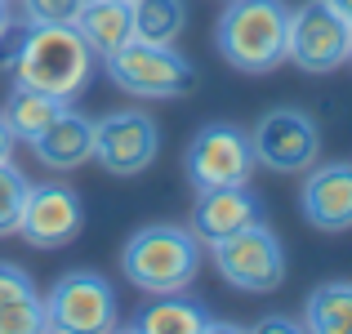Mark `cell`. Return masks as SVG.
<instances>
[{
  "mask_svg": "<svg viewBox=\"0 0 352 334\" xmlns=\"http://www.w3.org/2000/svg\"><path fill=\"white\" fill-rule=\"evenodd\" d=\"M107 63V76L116 80L125 94L134 98H152V103H165V98H183L197 85V67H192L188 54H179L174 45H147V41H129L120 45Z\"/></svg>",
  "mask_w": 352,
  "mask_h": 334,
  "instance_id": "4",
  "label": "cell"
},
{
  "mask_svg": "<svg viewBox=\"0 0 352 334\" xmlns=\"http://www.w3.org/2000/svg\"><path fill=\"white\" fill-rule=\"evenodd\" d=\"M45 330V299L18 263H0V334Z\"/></svg>",
  "mask_w": 352,
  "mask_h": 334,
  "instance_id": "15",
  "label": "cell"
},
{
  "mask_svg": "<svg viewBox=\"0 0 352 334\" xmlns=\"http://www.w3.org/2000/svg\"><path fill=\"white\" fill-rule=\"evenodd\" d=\"M326 5H330V9H339V14H344L348 23H352V0H326Z\"/></svg>",
  "mask_w": 352,
  "mask_h": 334,
  "instance_id": "26",
  "label": "cell"
},
{
  "mask_svg": "<svg viewBox=\"0 0 352 334\" xmlns=\"http://www.w3.org/2000/svg\"><path fill=\"white\" fill-rule=\"evenodd\" d=\"M161 152V125L147 111H112L94 120V161L116 179H134Z\"/></svg>",
  "mask_w": 352,
  "mask_h": 334,
  "instance_id": "11",
  "label": "cell"
},
{
  "mask_svg": "<svg viewBox=\"0 0 352 334\" xmlns=\"http://www.w3.org/2000/svg\"><path fill=\"white\" fill-rule=\"evenodd\" d=\"M14 143H18L14 129H9V125H5V116H0V161H14Z\"/></svg>",
  "mask_w": 352,
  "mask_h": 334,
  "instance_id": "25",
  "label": "cell"
},
{
  "mask_svg": "<svg viewBox=\"0 0 352 334\" xmlns=\"http://www.w3.org/2000/svg\"><path fill=\"white\" fill-rule=\"evenodd\" d=\"M303 330L352 334V281H326L303 303Z\"/></svg>",
  "mask_w": 352,
  "mask_h": 334,
  "instance_id": "19",
  "label": "cell"
},
{
  "mask_svg": "<svg viewBox=\"0 0 352 334\" xmlns=\"http://www.w3.org/2000/svg\"><path fill=\"white\" fill-rule=\"evenodd\" d=\"M129 14H134V41L147 45H174L188 27L183 0H129Z\"/></svg>",
  "mask_w": 352,
  "mask_h": 334,
  "instance_id": "20",
  "label": "cell"
},
{
  "mask_svg": "<svg viewBox=\"0 0 352 334\" xmlns=\"http://www.w3.org/2000/svg\"><path fill=\"white\" fill-rule=\"evenodd\" d=\"M254 330H303V321H290V317H263V321H258V326Z\"/></svg>",
  "mask_w": 352,
  "mask_h": 334,
  "instance_id": "24",
  "label": "cell"
},
{
  "mask_svg": "<svg viewBox=\"0 0 352 334\" xmlns=\"http://www.w3.org/2000/svg\"><path fill=\"white\" fill-rule=\"evenodd\" d=\"M80 5L85 0H23V18L32 27H45V23H76Z\"/></svg>",
  "mask_w": 352,
  "mask_h": 334,
  "instance_id": "22",
  "label": "cell"
},
{
  "mask_svg": "<svg viewBox=\"0 0 352 334\" xmlns=\"http://www.w3.org/2000/svg\"><path fill=\"white\" fill-rule=\"evenodd\" d=\"M254 147H250V134L228 120H214V125H201L192 134L188 152H183V174L197 192L210 188H232V183H250L254 174Z\"/></svg>",
  "mask_w": 352,
  "mask_h": 334,
  "instance_id": "6",
  "label": "cell"
},
{
  "mask_svg": "<svg viewBox=\"0 0 352 334\" xmlns=\"http://www.w3.org/2000/svg\"><path fill=\"white\" fill-rule=\"evenodd\" d=\"M32 152L45 170H58V174L80 170L85 161H94V120L72 111V107H63L58 116L50 120V129H45L41 138H32Z\"/></svg>",
  "mask_w": 352,
  "mask_h": 334,
  "instance_id": "14",
  "label": "cell"
},
{
  "mask_svg": "<svg viewBox=\"0 0 352 334\" xmlns=\"http://www.w3.org/2000/svg\"><path fill=\"white\" fill-rule=\"evenodd\" d=\"M299 205H303V219L317 232H348L352 227V161L312 165L303 174Z\"/></svg>",
  "mask_w": 352,
  "mask_h": 334,
  "instance_id": "13",
  "label": "cell"
},
{
  "mask_svg": "<svg viewBox=\"0 0 352 334\" xmlns=\"http://www.w3.org/2000/svg\"><path fill=\"white\" fill-rule=\"evenodd\" d=\"M206 245L183 223H147L120 249V272L143 294H183L201 272Z\"/></svg>",
  "mask_w": 352,
  "mask_h": 334,
  "instance_id": "3",
  "label": "cell"
},
{
  "mask_svg": "<svg viewBox=\"0 0 352 334\" xmlns=\"http://www.w3.org/2000/svg\"><path fill=\"white\" fill-rule=\"evenodd\" d=\"M85 227V201L67 183H32L18 214V236L36 249H63Z\"/></svg>",
  "mask_w": 352,
  "mask_h": 334,
  "instance_id": "10",
  "label": "cell"
},
{
  "mask_svg": "<svg viewBox=\"0 0 352 334\" xmlns=\"http://www.w3.org/2000/svg\"><path fill=\"white\" fill-rule=\"evenodd\" d=\"M9 23H14V9H9V0H0V32H5Z\"/></svg>",
  "mask_w": 352,
  "mask_h": 334,
  "instance_id": "27",
  "label": "cell"
},
{
  "mask_svg": "<svg viewBox=\"0 0 352 334\" xmlns=\"http://www.w3.org/2000/svg\"><path fill=\"white\" fill-rule=\"evenodd\" d=\"M214 249V267L232 290L245 294H272L276 285L285 281V249L276 241V232L267 223H254V227L236 232V236L219 241Z\"/></svg>",
  "mask_w": 352,
  "mask_h": 334,
  "instance_id": "8",
  "label": "cell"
},
{
  "mask_svg": "<svg viewBox=\"0 0 352 334\" xmlns=\"http://www.w3.org/2000/svg\"><path fill=\"white\" fill-rule=\"evenodd\" d=\"M23 36H27V18H14V23L0 32V71H14V63H18V49H23Z\"/></svg>",
  "mask_w": 352,
  "mask_h": 334,
  "instance_id": "23",
  "label": "cell"
},
{
  "mask_svg": "<svg viewBox=\"0 0 352 334\" xmlns=\"http://www.w3.org/2000/svg\"><path fill=\"white\" fill-rule=\"evenodd\" d=\"M250 147L272 174H308L321 156V129L303 107H272L250 129Z\"/></svg>",
  "mask_w": 352,
  "mask_h": 334,
  "instance_id": "7",
  "label": "cell"
},
{
  "mask_svg": "<svg viewBox=\"0 0 352 334\" xmlns=\"http://www.w3.org/2000/svg\"><path fill=\"white\" fill-rule=\"evenodd\" d=\"M134 330H143V334H201V330H232V326H214L206 317V308L192 299L152 294V303L134 317Z\"/></svg>",
  "mask_w": 352,
  "mask_h": 334,
  "instance_id": "17",
  "label": "cell"
},
{
  "mask_svg": "<svg viewBox=\"0 0 352 334\" xmlns=\"http://www.w3.org/2000/svg\"><path fill=\"white\" fill-rule=\"evenodd\" d=\"M348 63H352V54H348Z\"/></svg>",
  "mask_w": 352,
  "mask_h": 334,
  "instance_id": "28",
  "label": "cell"
},
{
  "mask_svg": "<svg viewBox=\"0 0 352 334\" xmlns=\"http://www.w3.org/2000/svg\"><path fill=\"white\" fill-rule=\"evenodd\" d=\"M94 58L98 54L85 45L76 23H45V27L27 23L23 49H18V63L9 76L18 85L54 94L58 103H72V98L85 94L89 76H94Z\"/></svg>",
  "mask_w": 352,
  "mask_h": 334,
  "instance_id": "2",
  "label": "cell"
},
{
  "mask_svg": "<svg viewBox=\"0 0 352 334\" xmlns=\"http://www.w3.org/2000/svg\"><path fill=\"white\" fill-rule=\"evenodd\" d=\"M76 32L85 36V45L103 58H112L120 45L134 41V14L129 0H85L76 14Z\"/></svg>",
  "mask_w": 352,
  "mask_h": 334,
  "instance_id": "16",
  "label": "cell"
},
{
  "mask_svg": "<svg viewBox=\"0 0 352 334\" xmlns=\"http://www.w3.org/2000/svg\"><path fill=\"white\" fill-rule=\"evenodd\" d=\"M267 223V205L250 183H232V188H210L197 192V205L188 214V227L201 245H219V241L236 236V232Z\"/></svg>",
  "mask_w": 352,
  "mask_h": 334,
  "instance_id": "12",
  "label": "cell"
},
{
  "mask_svg": "<svg viewBox=\"0 0 352 334\" xmlns=\"http://www.w3.org/2000/svg\"><path fill=\"white\" fill-rule=\"evenodd\" d=\"M27 174L14 161H0V236H14L18 232V214H23L27 201Z\"/></svg>",
  "mask_w": 352,
  "mask_h": 334,
  "instance_id": "21",
  "label": "cell"
},
{
  "mask_svg": "<svg viewBox=\"0 0 352 334\" xmlns=\"http://www.w3.org/2000/svg\"><path fill=\"white\" fill-rule=\"evenodd\" d=\"M116 326V294L107 276L76 267L58 276L45 299V330H67V334H98Z\"/></svg>",
  "mask_w": 352,
  "mask_h": 334,
  "instance_id": "9",
  "label": "cell"
},
{
  "mask_svg": "<svg viewBox=\"0 0 352 334\" xmlns=\"http://www.w3.org/2000/svg\"><path fill=\"white\" fill-rule=\"evenodd\" d=\"M67 103H58L54 94H45V89H32V85H18L9 89L5 107H0V116H5V125L14 129V138H23V143H32V138H41L45 129H50V120L58 116V111Z\"/></svg>",
  "mask_w": 352,
  "mask_h": 334,
  "instance_id": "18",
  "label": "cell"
},
{
  "mask_svg": "<svg viewBox=\"0 0 352 334\" xmlns=\"http://www.w3.org/2000/svg\"><path fill=\"white\" fill-rule=\"evenodd\" d=\"M214 49L228 67L267 76L290 49V5L285 0H228L214 23Z\"/></svg>",
  "mask_w": 352,
  "mask_h": 334,
  "instance_id": "1",
  "label": "cell"
},
{
  "mask_svg": "<svg viewBox=\"0 0 352 334\" xmlns=\"http://www.w3.org/2000/svg\"><path fill=\"white\" fill-rule=\"evenodd\" d=\"M352 54V23L326 0H308V5L290 9V49L285 63H294L308 76H330L348 63Z\"/></svg>",
  "mask_w": 352,
  "mask_h": 334,
  "instance_id": "5",
  "label": "cell"
}]
</instances>
